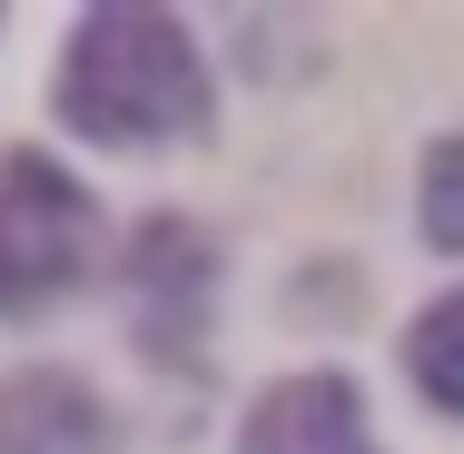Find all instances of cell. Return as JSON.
Masks as SVG:
<instances>
[{
	"label": "cell",
	"instance_id": "obj_1",
	"mask_svg": "<svg viewBox=\"0 0 464 454\" xmlns=\"http://www.w3.org/2000/svg\"><path fill=\"white\" fill-rule=\"evenodd\" d=\"M50 109L90 149H179V139L218 129L208 60H198L188 20L159 10V0H99V10H80V30L60 50V80H50Z\"/></svg>",
	"mask_w": 464,
	"mask_h": 454
},
{
	"label": "cell",
	"instance_id": "obj_2",
	"mask_svg": "<svg viewBox=\"0 0 464 454\" xmlns=\"http://www.w3.org/2000/svg\"><path fill=\"white\" fill-rule=\"evenodd\" d=\"M109 257V208L50 149H0V326L50 316Z\"/></svg>",
	"mask_w": 464,
	"mask_h": 454
},
{
	"label": "cell",
	"instance_id": "obj_3",
	"mask_svg": "<svg viewBox=\"0 0 464 454\" xmlns=\"http://www.w3.org/2000/svg\"><path fill=\"white\" fill-rule=\"evenodd\" d=\"M119 306H129L139 346L159 365H198L208 326H218V247H208V227L179 217V208L139 217V237L119 257Z\"/></svg>",
	"mask_w": 464,
	"mask_h": 454
},
{
	"label": "cell",
	"instance_id": "obj_4",
	"mask_svg": "<svg viewBox=\"0 0 464 454\" xmlns=\"http://www.w3.org/2000/svg\"><path fill=\"white\" fill-rule=\"evenodd\" d=\"M237 454H385V445H375V425H366L356 375L306 365V375H277V385L247 405Z\"/></svg>",
	"mask_w": 464,
	"mask_h": 454
},
{
	"label": "cell",
	"instance_id": "obj_5",
	"mask_svg": "<svg viewBox=\"0 0 464 454\" xmlns=\"http://www.w3.org/2000/svg\"><path fill=\"white\" fill-rule=\"evenodd\" d=\"M0 454H119L109 395L80 365H10L0 375Z\"/></svg>",
	"mask_w": 464,
	"mask_h": 454
},
{
	"label": "cell",
	"instance_id": "obj_6",
	"mask_svg": "<svg viewBox=\"0 0 464 454\" xmlns=\"http://www.w3.org/2000/svg\"><path fill=\"white\" fill-rule=\"evenodd\" d=\"M405 375H415V395H425L445 425H464V286H445V296L405 326Z\"/></svg>",
	"mask_w": 464,
	"mask_h": 454
},
{
	"label": "cell",
	"instance_id": "obj_7",
	"mask_svg": "<svg viewBox=\"0 0 464 454\" xmlns=\"http://www.w3.org/2000/svg\"><path fill=\"white\" fill-rule=\"evenodd\" d=\"M415 227H425V247L464 257V129H455V139H435L425 169H415Z\"/></svg>",
	"mask_w": 464,
	"mask_h": 454
}]
</instances>
